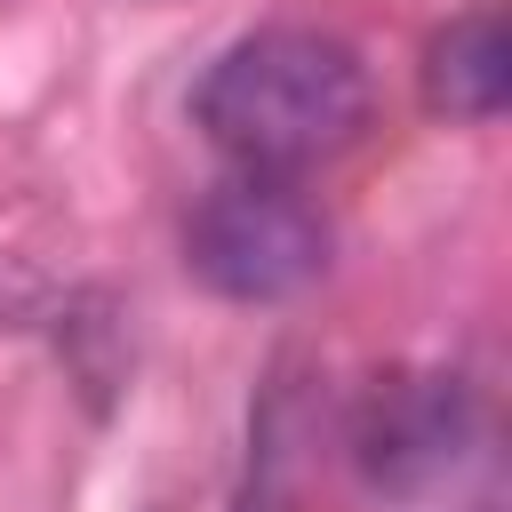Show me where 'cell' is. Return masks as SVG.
I'll list each match as a JSON object with an SVG mask.
<instances>
[{"label":"cell","instance_id":"6da1fadb","mask_svg":"<svg viewBox=\"0 0 512 512\" xmlns=\"http://www.w3.org/2000/svg\"><path fill=\"white\" fill-rule=\"evenodd\" d=\"M376 88L352 40L320 24L240 32L192 88V128L248 176H304L368 136Z\"/></svg>","mask_w":512,"mask_h":512},{"label":"cell","instance_id":"7a4b0ae2","mask_svg":"<svg viewBox=\"0 0 512 512\" xmlns=\"http://www.w3.org/2000/svg\"><path fill=\"white\" fill-rule=\"evenodd\" d=\"M328 216L296 192V176H224L184 216V264L200 288L232 304H288L328 272Z\"/></svg>","mask_w":512,"mask_h":512},{"label":"cell","instance_id":"3957f363","mask_svg":"<svg viewBox=\"0 0 512 512\" xmlns=\"http://www.w3.org/2000/svg\"><path fill=\"white\" fill-rule=\"evenodd\" d=\"M504 96H512V40H504V8L480 0L424 48V104L440 120H496Z\"/></svg>","mask_w":512,"mask_h":512},{"label":"cell","instance_id":"277c9868","mask_svg":"<svg viewBox=\"0 0 512 512\" xmlns=\"http://www.w3.org/2000/svg\"><path fill=\"white\" fill-rule=\"evenodd\" d=\"M456 440H464V400H456L448 376H432V384H392L376 400V424H368L360 448H368L376 480L416 488V472H440L456 456Z\"/></svg>","mask_w":512,"mask_h":512}]
</instances>
